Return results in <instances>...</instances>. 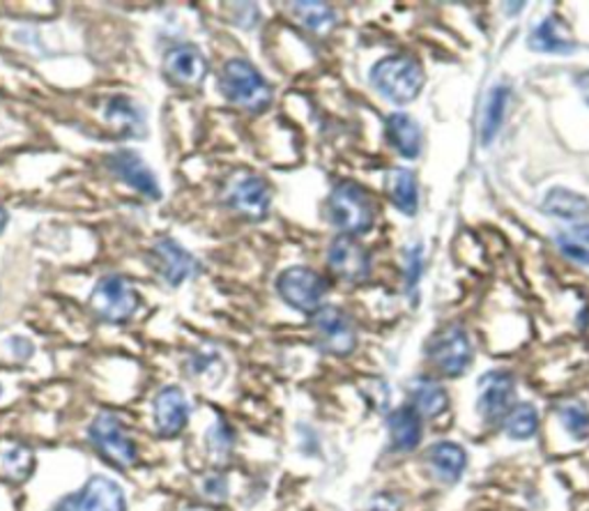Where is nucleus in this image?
<instances>
[{"mask_svg":"<svg viewBox=\"0 0 589 511\" xmlns=\"http://www.w3.org/2000/svg\"><path fill=\"white\" fill-rule=\"evenodd\" d=\"M186 371H190V376L199 383L217 387L226 374V362L217 348H201V351H196L190 362H186Z\"/></svg>","mask_w":589,"mask_h":511,"instance_id":"26","label":"nucleus"},{"mask_svg":"<svg viewBox=\"0 0 589 511\" xmlns=\"http://www.w3.org/2000/svg\"><path fill=\"white\" fill-rule=\"evenodd\" d=\"M327 265L343 284L358 286L371 276L373 259L371 251L358 238L337 236L327 249Z\"/></svg>","mask_w":589,"mask_h":511,"instance_id":"11","label":"nucleus"},{"mask_svg":"<svg viewBox=\"0 0 589 511\" xmlns=\"http://www.w3.org/2000/svg\"><path fill=\"white\" fill-rule=\"evenodd\" d=\"M106 167L117 180H123L127 188H132L140 196H146L148 201L161 198V188L157 182V175L152 173V169L146 164V159L138 152L127 150V148L115 150L106 157Z\"/></svg>","mask_w":589,"mask_h":511,"instance_id":"13","label":"nucleus"},{"mask_svg":"<svg viewBox=\"0 0 589 511\" xmlns=\"http://www.w3.org/2000/svg\"><path fill=\"white\" fill-rule=\"evenodd\" d=\"M8 222H10V215H8V211H5V207H0V234H3V230H5Z\"/></svg>","mask_w":589,"mask_h":511,"instance_id":"39","label":"nucleus"},{"mask_svg":"<svg viewBox=\"0 0 589 511\" xmlns=\"http://www.w3.org/2000/svg\"><path fill=\"white\" fill-rule=\"evenodd\" d=\"M477 412L488 424H502L516 397V376L507 368H492L477 385Z\"/></svg>","mask_w":589,"mask_h":511,"instance_id":"12","label":"nucleus"},{"mask_svg":"<svg viewBox=\"0 0 589 511\" xmlns=\"http://www.w3.org/2000/svg\"><path fill=\"white\" fill-rule=\"evenodd\" d=\"M576 86H578V90L582 92V100L589 104V69H587V72H582V75H578V79H576Z\"/></svg>","mask_w":589,"mask_h":511,"instance_id":"37","label":"nucleus"},{"mask_svg":"<svg viewBox=\"0 0 589 511\" xmlns=\"http://www.w3.org/2000/svg\"><path fill=\"white\" fill-rule=\"evenodd\" d=\"M219 90L233 106L247 113H263L274 100V90L258 67L245 58H230L219 75Z\"/></svg>","mask_w":589,"mask_h":511,"instance_id":"2","label":"nucleus"},{"mask_svg":"<svg viewBox=\"0 0 589 511\" xmlns=\"http://www.w3.org/2000/svg\"><path fill=\"white\" fill-rule=\"evenodd\" d=\"M385 134L389 146L404 157V159H417L421 155L423 136L417 121L408 113H392L385 121Z\"/></svg>","mask_w":589,"mask_h":511,"instance_id":"20","label":"nucleus"},{"mask_svg":"<svg viewBox=\"0 0 589 511\" xmlns=\"http://www.w3.org/2000/svg\"><path fill=\"white\" fill-rule=\"evenodd\" d=\"M35 466L37 458L29 445H12L3 452V473L14 484L29 481L35 473Z\"/></svg>","mask_w":589,"mask_h":511,"instance_id":"31","label":"nucleus"},{"mask_svg":"<svg viewBox=\"0 0 589 511\" xmlns=\"http://www.w3.org/2000/svg\"><path fill=\"white\" fill-rule=\"evenodd\" d=\"M574 240H578L580 245H589V224H578L574 228Z\"/></svg>","mask_w":589,"mask_h":511,"instance_id":"38","label":"nucleus"},{"mask_svg":"<svg viewBox=\"0 0 589 511\" xmlns=\"http://www.w3.org/2000/svg\"><path fill=\"white\" fill-rule=\"evenodd\" d=\"M140 305V295L132 286V282L123 274H106L95 284L90 293V309L98 314V318L123 325L134 318Z\"/></svg>","mask_w":589,"mask_h":511,"instance_id":"7","label":"nucleus"},{"mask_svg":"<svg viewBox=\"0 0 589 511\" xmlns=\"http://www.w3.org/2000/svg\"><path fill=\"white\" fill-rule=\"evenodd\" d=\"M557 245L562 249V253L567 256V259L580 263V265H589V249L585 245H580L574 238H557Z\"/></svg>","mask_w":589,"mask_h":511,"instance_id":"35","label":"nucleus"},{"mask_svg":"<svg viewBox=\"0 0 589 511\" xmlns=\"http://www.w3.org/2000/svg\"><path fill=\"white\" fill-rule=\"evenodd\" d=\"M557 420L574 440H589V406L580 399H564L557 404Z\"/></svg>","mask_w":589,"mask_h":511,"instance_id":"30","label":"nucleus"},{"mask_svg":"<svg viewBox=\"0 0 589 511\" xmlns=\"http://www.w3.org/2000/svg\"><path fill=\"white\" fill-rule=\"evenodd\" d=\"M423 69L417 58L408 54H392L378 60L371 69V83L385 100L396 106L410 104L423 90Z\"/></svg>","mask_w":589,"mask_h":511,"instance_id":"3","label":"nucleus"},{"mask_svg":"<svg viewBox=\"0 0 589 511\" xmlns=\"http://www.w3.org/2000/svg\"><path fill=\"white\" fill-rule=\"evenodd\" d=\"M528 46L536 54H555V56H569L576 52V42L567 33L559 16H546L539 26L530 33Z\"/></svg>","mask_w":589,"mask_h":511,"instance_id":"18","label":"nucleus"},{"mask_svg":"<svg viewBox=\"0 0 589 511\" xmlns=\"http://www.w3.org/2000/svg\"><path fill=\"white\" fill-rule=\"evenodd\" d=\"M544 213L567 222L589 219V201L567 188H555L544 198Z\"/></svg>","mask_w":589,"mask_h":511,"instance_id":"24","label":"nucleus"},{"mask_svg":"<svg viewBox=\"0 0 589 511\" xmlns=\"http://www.w3.org/2000/svg\"><path fill=\"white\" fill-rule=\"evenodd\" d=\"M387 431L392 450L398 454H410L419 447L423 433V417L408 404L400 406L387 417Z\"/></svg>","mask_w":589,"mask_h":511,"instance_id":"17","label":"nucleus"},{"mask_svg":"<svg viewBox=\"0 0 589 511\" xmlns=\"http://www.w3.org/2000/svg\"><path fill=\"white\" fill-rule=\"evenodd\" d=\"M410 406L423 420H438L450 410V391L431 376H417L410 385Z\"/></svg>","mask_w":589,"mask_h":511,"instance_id":"19","label":"nucleus"},{"mask_svg":"<svg viewBox=\"0 0 589 511\" xmlns=\"http://www.w3.org/2000/svg\"><path fill=\"white\" fill-rule=\"evenodd\" d=\"M502 427L511 440H532L541 429V417L534 404L518 401L511 406L507 417L502 420Z\"/></svg>","mask_w":589,"mask_h":511,"instance_id":"27","label":"nucleus"},{"mask_svg":"<svg viewBox=\"0 0 589 511\" xmlns=\"http://www.w3.org/2000/svg\"><path fill=\"white\" fill-rule=\"evenodd\" d=\"M427 357L440 376L458 378L465 376L475 360L473 337L461 322H450L440 328L427 343Z\"/></svg>","mask_w":589,"mask_h":511,"instance_id":"4","label":"nucleus"},{"mask_svg":"<svg viewBox=\"0 0 589 511\" xmlns=\"http://www.w3.org/2000/svg\"><path fill=\"white\" fill-rule=\"evenodd\" d=\"M224 203L230 213L242 217L245 222L258 224L270 217L272 192L263 178L245 173L228 182V188L224 192Z\"/></svg>","mask_w":589,"mask_h":511,"instance_id":"9","label":"nucleus"},{"mask_svg":"<svg viewBox=\"0 0 589 511\" xmlns=\"http://www.w3.org/2000/svg\"><path fill=\"white\" fill-rule=\"evenodd\" d=\"M385 192L400 215L415 217L419 211V182L410 169L396 167L385 175Z\"/></svg>","mask_w":589,"mask_h":511,"instance_id":"21","label":"nucleus"},{"mask_svg":"<svg viewBox=\"0 0 589 511\" xmlns=\"http://www.w3.org/2000/svg\"><path fill=\"white\" fill-rule=\"evenodd\" d=\"M293 16L304 31L316 37H327L339 23L337 12L325 3H293Z\"/></svg>","mask_w":589,"mask_h":511,"instance_id":"25","label":"nucleus"},{"mask_svg":"<svg viewBox=\"0 0 589 511\" xmlns=\"http://www.w3.org/2000/svg\"><path fill=\"white\" fill-rule=\"evenodd\" d=\"M207 72V58L196 44H178L163 56V75L173 86L199 88Z\"/></svg>","mask_w":589,"mask_h":511,"instance_id":"16","label":"nucleus"},{"mask_svg":"<svg viewBox=\"0 0 589 511\" xmlns=\"http://www.w3.org/2000/svg\"><path fill=\"white\" fill-rule=\"evenodd\" d=\"M104 118L121 134H127V136L146 134V115L132 98L115 95L104 109Z\"/></svg>","mask_w":589,"mask_h":511,"instance_id":"23","label":"nucleus"},{"mask_svg":"<svg viewBox=\"0 0 589 511\" xmlns=\"http://www.w3.org/2000/svg\"><path fill=\"white\" fill-rule=\"evenodd\" d=\"M378 207L366 188L355 180H341L327 196V217L341 236L360 238L375 226Z\"/></svg>","mask_w":589,"mask_h":511,"instance_id":"1","label":"nucleus"},{"mask_svg":"<svg viewBox=\"0 0 589 511\" xmlns=\"http://www.w3.org/2000/svg\"><path fill=\"white\" fill-rule=\"evenodd\" d=\"M421 276H423V247L417 245L406 251V286L410 293L417 291Z\"/></svg>","mask_w":589,"mask_h":511,"instance_id":"32","label":"nucleus"},{"mask_svg":"<svg viewBox=\"0 0 589 511\" xmlns=\"http://www.w3.org/2000/svg\"><path fill=\"white\" fill-rule=\"evenodd\" d=\"M152 415H155V429L161 438L180 435L186 429V424H190L192 415V406L190 399H186L184 389L178 385L161 387L155 397Z\"/></svg>","mask_w":589,"mask_h":511,"instance_id":"15","label":"nucleus"},{"mask_svg":"<svg viewBox=\"0 0 589 511\" xmlns=\"http://www.w3.org/2000/svg\"><path fill=\"white\" fill-rule=\"evenodd\" d=\"M369 511H404V498L392 491H381L369 500Z\"/></svg>","mask_w":589,"mask_h":511,"instance_id":"34","label":"nucleus"},{"mask_svg":"<svg viewBox=\"0 0 589 511\" xmlns=\"http://www.w3.org/2000/svg\"><path fill=\"white\" fill-rule=\"evenodd\" d=\"M509 95H511V90L507 86H495L490 90L486 109H484V121H482V127H479V136H482L484 146H490L492 138L498 136V132H500V127L505 123Z\"/></svg>","mask_w":589,"mask_h":511,"instance_id":"28","label":"nucleus"},{"mask_svg":"<svg viewBox=\"0 0 589 511\" xmlns=\"http://www.w3.org/2000/svg\"><path fill=\"white\" fill-rule=\"evenodd\" d=\"M276 293L291 309L314 318L322 309L329 282L312 268L293 265L276 276Z\"/></svg>","mask_w":589,"mask_h":511,"instance_id":"5","label":"nucleus"},{"mask_svg":"<svg viewBox=\"0 0 589 511\" xmlns=\"http://www.w3.org/2000/svg\"><path fill=\"white\" fill-rule=\"evenodd\" d=\"M88 440L113 468L125 470L138 461V447L134 438L127 433L125 424L111 412H100L95 420H92L88 429Z\"/></svg>","mask_w":589,"mask_h":511,"instance_id":"6","label":"nucleus"},{"mask_svg":"<svg viewBox=\"0 0 589 511\" xmlns=\"http://www.w3.org/2000/svg\"><path fill=\"white\" fill-rule=\"evenodd\" d=\"M52 511H127V498L121 484L95 475L77 493L65 496Z\"/></svg>","mask_w":589,"mask_h":511,"instance_id":"10","label":"nucleus"},{"mask_svg":"<svg viewBox=\"0 0 589 511\" xmlns=\"http://www.w3.org/2000/svg\"><path fill=\"white\" fill-rule=\"evenodd\" d=\"M201 491L209 502H224L228 496V479L224 475H209L203 481Z\"/></svg>","mask_w":589,"mask_h":511,"instance_id":"33","label":"nucleus"},{"mask_svg":"<svg viewBox=\"0 0 589 511\" xmlns=\"http://www.w3.org/2000/svg\"><path fill=\"white\" fill-rule=\"evenodd\" d=\"M10 348H12V353H14L19 360H29V357H33V353H35L33 341H31V339H23V337H14L12 343H10Z\"/></svg>","mask_w":589,"mask_h":511,"instance_id":"36","label":"nucleus"},{"mask_svg":"<svg viewBox=\"0 0 589 511\" xmlns=\"http://www.w3.org/2000/svg\"><path fill=\"white\" fill-rule=\"evenodd\" d=\"M205 447L209 454V461L215 463V466H226V463L233 458L235 452V431L226 420H219L207 429L205 435Z\"/></svg>","mask_w":589,"mask_h":511,"instance_id":"29","label":"nucleus"},{"mask_svg":"<svg viewBox=\"0 0 589 511\" xmlns=\"http://www.w3.org/2000/svg\"><path fill=\"white\" fill-rule=\"evenodd\" d=\"M152 256L157 261V270H159L161 279L171 288L182 286L184 282H190V279H194L201 272V263H199L196 256L186 251L173 238L157 240V245L152 247Z\"/></svg>","mask_w":589,"mask_h":511,"instance_id":"14","label":"nucleus"},{"mask_svg":"<svg viewBox=\"0 0 589 511\" xmlns=\"http://www.w3.org/2000/svg\"><path fill=\"white\" fill-rule=\"evenodd\" d=\"M429 466L442 484H456L465 475L467 452L452 440H440L429 450Z\"/></svg>","mask_w":589,"mask_h":511,"instance_id":"22","label":"nucleus"},{"mask_svg":"<svg viewBox=\"0 0 589 511\" xmlns=\"http://www.w3.org/2000/svg\"><path fill=\"white\" fill-rule=\"evenodd\" d=\"M314 341L325 355L332 357H348L355 353L360 334L355 328V320L350 318L341 307H322L314 318Z\"/></svg>","mask_w":589,"mask_h":511,"instance_id":"8","label":"nucleus"}]
</instances>
